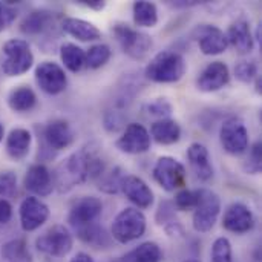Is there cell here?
Wrapping results in <instances>:
<instances>
[{
  "mask_svg": "<svg viewBox=\"0 0 262 262\" xmlns=\"http://www.w3.org/2000/svg\"><path fill=\"white\" fill-rule=\"evenodd\" d=\"M104 172L106 166L98 147H94L92 144L84 146L57 166L52 175L54 187L60 193H66L78 184L100 178Z\"/></svg>",
  "mask_w": 262,
  "mask_h": 262,
  "instance_id": "obj_1",
  "label": "cell"
},
{
  "mask_svg": "<svg viewBox=\"0 0 262 262\" xmlns=\"http://www.w3.org/2000/svg\"><path fill=\"white\" fill-rule=\"evenodd\" d=\"M187 71L184 57L175 51H161L158 52L146 66L144 75L154 83H177L180 81Z\"/></svg>",
  "mask_w": 262,
  "mask_h": 262,
  "instance_id": "obj_2",
  "label": "cell"
},
{
  "mask_svg": "<svg viewBox=\"0 0 262 262\" xmlns=\"http://www.w3.org/2000/svg\"><path fill=\"white\" fill-rule=\"evenodd\" d=\"M147 220L137 207L123 209L112 221L111 236L120 244H129L140 239L146 233Z\"/></svg>",
  "mask_w": 262,
  "mask_h": 262,
  "instance_id": "obj_3",
  "label": "cell"
},
{
  "mask_svg": "<svg viewBox=\"0 0 262 262\" xmlns=\"http://www.w3.org/2000/svg\"><path fill=\"white\" fill-rule=\"evenodd\" d=\"M3 63L2 69L6 77H20L26 74L34 64V54L31 46L23 38H11L3 48Z\"/></svg>",
  "mask_w": 262,
  "mask_h": 262,
  "instance_id": "obj_4",
  "label": "cell"
},
{
  "mask_svg": "<svg viewBox=\"0 0 262 262\" xmlns=\"http://www.w3.org/2000/svg\"><path fill=\"white\" fill-rule=\"evenodd\" d=\"M112 32L121 48V51L134 58V60H144L150 52L154 41L152 37L137 28H132L126 23H117L112 28Z\"/></svg>",
  "mask_w": 262,
  "mask_h": 262,
  "instance_id": "obj_5",
  "label": "cell"
},
{
  "mask_svg": "<svg viewBox=\"0 0 262 262\" xmlns=\"http://www.w3.org/2000/svg\"><path fill=\"white\" fill-rule=\"evenodd\" d=\"M221 213V198L210 189H198V204L193 209L192 226L198 233L210 232Z\"/></svg>",
  "mask_w": 262,
  "mask_h": 262,
  "instance_id": "obj_6",
  "label": "cell"
},
{
  "mask_svg": "<svg viewBox=\"0 0 262 262\" xmlns=\"http://www.w3.org/2000/svg\"><path fill=\"white\" fill-rule=\"evenodd\" d=\"M154 180L166 192H178L184 189L187 181V170L183 163L173 157H160L152 169Z\"/></svg>",
  "mask_w": 262,
  "mask_h": 262,
  "instance_id": "obj_7",
  "label": "cell"
},
{
  "mask_svg": "<svg viewBox=\"0 0 262 262\" xmlns=\"http://www.w3.org/2000/svg\"><path fill=\"white\" fill-rule=\"evenodd\" d=\"M35 247L46 256L64 258L74 247V238L68 227L55 224L35 239Z\"/></svg>",
  "mask_w": 262,
  "mask_h": 262,
  "instance_id": "obj_8",
  "label": "cell"
},
{
  "mask_svg": "<svg viewBox=\"0 0 262 262\" xmlns=\"http://www.w3.org/2000/svg\"><path fill=\"white\" fill-rule=\"evenodd\" d=\"M220 143L229 155H243L250 147L246 123L239 117H229L220 129Z\"/></svg>",
  "mask_w": 262,
  "mask_h": 262,
  "instance_id": "obj_9",
  "label": "cell"
},
{
  "mask_svg": "<svg viewBox=\"0 0 262 262\" xmlns=\"http://www.w3.org/2000/svg\"><path fill=\"white\" fill-rule=\"evenodd\" d=\"M41 144H43V152H58L63 149H68L74 144L75 141V132L71 127V124L66 120L55 118L51 120L43 129H41Z\"/></svg>",
  "mask_w": 262,
  "mask_h": 262,
  "instance_id": "obj_10",
  "label": "cell"
},
{
  "mask_svg": "<svg viewBox=\"0 0 262 262\" xmlns=\"http://www.w3.org/2000/svg\"><path fill=\"white\" fill-rule=\"evenodd\" d=\"M34 75L38 88L48 95H58L68 86L66 72L55 61H41L35 68Z\"/></svg>",
  "mask_w": 262,
  "mask_h": 262,
  "instance_id": "obj_11",
  "label": "cell"
},
{
  "mask_svg": "<svg viewBox=\"0 0 262 262\" xmlns=\"http://www.w3.org/2000/svg\"><path fill=\"white\" fill-rule=\"evenodd\" d=\"M152 138L149 130L140 123H130L115 141V147L126 155H141L150 149Z\"/></svg>",
  "mask_w": 262,
  "mask_h": 262,
  "instance_id": "obj_12",
  "label": "cell"
},
{
  "mask_svg": "<svg viewBox=\"0 0 262 262\" xmlns=\"http://www.w3.org/2000/svg\"><path fill=\"white\" fill-rule=\"evenodd\" d=\"M103 213V203L97 196H81L77 200L68 213L69 226L77 230L80 227L97 223Z\"/></svg>",
  "mask_w": 262,
  "mask_h": 262,
  "instance_id": "obj_13",
  "label": "cell"
},
{
  "mask_svg": "<svg viewBox=\"0 0 262 262\" xmlns=\"http://www.w3.org/2000/svg\"><path fill=\"white\" fill-rule=\"evenodd\" d=\"M193 40H196L200 51L204 55H220L226 52L229 43L226 32L215 25H198L192 32Z\"/></svg>",
  "mask_w": 262,
  "mask_h": 262,
  "instance_id": "obj_14",
  "label": "cell"
},
{
  "mask_svg": "<svg viewBox=\"0 0 262 262\" xmlns=\"http://www.w3.org/2000/svg\"><path fill=\"white\" fill-rule=\"evenodd\" d=\"M49 207L37 196H26L18 207L20 226L25 232H34L40 229L49 220Z\"/></svg>",
  "mask_w": 262,
  "mask_h": 262,
  "instance_id": "obj_15",
  "label": "cell"
},
{
  "mask_svg": "<svg viewBox=\"0 0 262 262\" xmlns=\"http://www.w3.org/2000/svg\"><path fill=\"white\" fill-rule=\"evenodd\" d=\"M255 227V215L252 209L244 203H232L223 216V229L235 233V235H244L250 232Z\"/></svg>",
  "mask_w": 262,
  "mask_h": 262,
  "instance_id": "obj_16",
  "label": "cell"
},
{
  "mask_svg": "<svg viewBox=\"0 0 262 262\" xmlns=\"http://www.w3.org/2000/svg\"><path fill=\"white\" fill-rule=\"evenodd\" d=\"M230 81V71L224 61H212L209 63L196 78V89L206 94L218 92Z\"/></svg>",
  "mask_w": 262,
  "mask_h": 262,
  "instance_id": "obj_17",
  "label": "cell"
},
{
  "mask_svg": "<svg viewBox=\"0 0 262 262\" xmlns=\"http://www.w3.org/2000/svg\"><path fill=\"white\" fill-rule=\"evenodd\" d=\"M23 186L28 192L32 193V196L37 198H45L49 196L54 190V180L51 170L41 164H32L28 167L25 178H23Z\"/></svg>",
  "mask_w": 262,
  "mask_h": 262,
  "instance_id": "obj_18",
  "label": "cell"
},
{
  "mask_svg": "<svg viewBox=\"0 0 262 262\" xmlns=\"http://www.w3.org/2000/svg\"><path fill=\"white\" fill-rule=\"evenodd\" d=\"M120 192H123L137 209H149L154 204L152 189L143 178L137 175H124Z\"/></svg>",
  "mask_w": 262,
  "mask_h": 262,
  "instance_id": "obj_19",
  "label": "cell"
},
{
  "mask_svg": "<svg viewBox=\"0 0 262 262\" xmlns=\"http://www.w3.org/2000/svg\"><path fill=\"white\" fill-rule=\"evenodd\" d=\"M227 43L239 54H250L255 48V38L250 28V21L244 17L236 18L230 23L227 32Z\"/></svg>",
  "mask_w": 262,
  "mask_h": 262,
  "instance_id": "obj_20",
  "label": "cell"
},
{
  "mask_svg": "<svg viewBox=\"0 0 262 262\" xmlns=\"http://www.w3.org/2000/svg\"><path fill=\"white\" fill-rule=\"evenodd\" d=\"M187 160H189L190 169L193 170L195 177L200 181L207 183V181H210L213 178L215 170H213L210 152L204 144L192 143L189 146V149H187Z\"/></svg>",
  "mask_w": 262,
  "mask_h": 262,
  "instance_id": "obj_21",
  "label": "cell"
},
{
  "mask_svg": "<svg viewBox=\"0 0 262 262\" xmlns=\"http://www.w3.org/2000/svg\"><path fill=\"white\" fill-rule=\"evenodd\" d=\"M32 144V135L28 129L15 127L6 137V154L14 161H21L28 157Z\"/></svg>",
  "mask_w": 262,
  "mask_h": 262,
  "instance_id": "obj_22",
  "label": "cell"
},
{
  "mask_svg": "<svg viewBox=\"0 0 262 262\" xmlns=\"http://www.w3.org/2000/svg\"><path fill=\"white\" fill-rule=\"evenodd\" d=\"M61 29L80 41H95L101 37V31L92 21L77 17H64L61 20Z\"/></svg>",
  "mask_w": 262,
  "mask_h": 262,
  "instance_id": "obj_23",
  "label": "cell"
},
{
  "mask_svg": "<svg viewBox=\"0 0 262 262\" xmlns=\"http://www.w3.org/2000/svg\"><path fill=\"white\" fill-rule=\"evenodd\" d=\"M181 134L183 130L180 123L172 118L157 120L155 123H152L149 130L150 138L161 146H172L178 143L181 140Z\"/></svg>",
  "mask_w": 262,
  "mask_h": 262,
  "instance_id": "obj_24",
  "label": "cell"
},
{
  "mask_svg": "<svg viewBox=\"0 0 262 262\" xmlns=\"http://www.w3.org/2000/svg\"><path fill=\"white\" fill-rule=\"evenodd\" d=\"M54 25V14L46 9H37L28 14L20 23V29L29 35H38L51 29Z\"/></svg>",
  "mask_w": 262,
  "mask_h": 262,
  "instance_id": "obj_25",
  "label": "cell"
},
{
  "mask_svg": "<svg viewBox=\"0 0 262 262\" xmlns=\"http://www.w3.org/2000/svg\"><path fill=\"white\" fill-rule=\"evenodd\" d=\"M8 106L17 114H25L37 106V95L29 86H17L8 94Z\"/></svg>",
  "mask_w": 262,
  "mask_h": 262,
  "instance_id": "obj_26",
  "label": "cell"
},
{
  "mask_svg": "<svg viewBox=\"0 0 262 262\" xmlns=\"http://www.w3.org/2000/svg\"><path fill=\"white\" fill-rule=\"evenodd\" d=\"M74 232H75L77 238L81 243H84V244H88V246H91L94 249H106L111 244L109 235L106 233L104 227H101L98 224V221L92 223L89 226L80 227V229H77Z\"/></svg>",
  "mask_w": 262,
  "mask_h": 262,
  "instance_id": "obj_27",
  "label": "cell"
},
{
  "mask_svg": "<svg viewBox=\"0 0 262 262\" xmlns=\"http://www.w3.org/2000/svg\"><path fill=\"white\" fill-rule=\"evenodd\" d=\"M134 23L140 28H155L158 23V8L154 2L138 0L132 5Z\"/></svg>",
  "mask_w": 262,
  "mask_h": 262,
  "instance_id": "obj_28",
  "label": "cell"
},
{
  "mask_svg": "<svg viewBox=\"0 0 262 262\" xmlns=\"http://www.w3.org/2000/svg\"><path fill=\"white\" fill-rule=\"evenodd\" d=\"M161 247L154 241H146L134 250H130L129 253H126L118 262H161Z\"/></svg>",
  "mask_w": 262,
  "mask_h": 262,
  "instance_id": "obj_29",
  "label": "cell"
},
{
  "mask_svg": "<svg viewBox=\"0 0 262 262\" xmlns=\"http://www.w3.org/2000/svg\"><path fill=\"white\" fill-rule=\"evenodd\" d=\"M60 58L64 68L74 74L80 72L86 66V52L75 43H63L60 46Z\"/></svg>",
  "mask_w": 262,
  "mask_h": 262,
  "instance_id": "obj_30",
  "label": "cell"
},
{
  "mask_svg": "<svg viewBox=\"0 0 262 262\" xmlns=\"http://www.w3.org/2000/svg\"><path fill=\"white\" fill-rule=\"evenodd\" d=\"M0 255L3 262H34L32 253L28 249V243L21 238L5 243Z\"/></svg>",
  "mask_w": 262,
  "mask_h": 262,
  "instance_id": "obj_31",
  "label": "cell"
},
{
  "mask_svg": "<svg viewBox=\"0 0 262 262\" xmlns=\"http://www.w3.org/2000/svg\"><path fill=\"white\" fill-rule=\"evenodd\" d=\"M124 170L121 167H114L111 169L109 172H104L101 177H100V181H98V190H101L103 193H107V195H115L120 192L121 189V181L124 178Z\"/></svg>",
  "mask_w": 262,
  "mask_h": 262,
  "instance_id": "obj_32",
  "label": "cell"
},
{
  "mask_svg": "<svg viewBox=\"0 0 262 262\" xmlns=\"http://www.w3.org/2000/svg\"><path fill=\"white\" fill-rule=\"evenodd\" d=\"M112 51L106 43L94 45L86 52V66L89 69H100L111 60Z\"/></svg>",
  "mask_w": 262,
  "mask_h": 262,
  "instance_id": "obj_33",
  "label": "cell"
},
{
  "mask_svg": "<svg viewBox=\"0 0 262 262\" xmlns=\"http://www.w3.org/2000/svg\"><path fill=\"white\" fill-rule=\"evenodd\" d=\"M143 112H146L149 117H155L158 120L170 118L173 112V106L167 98H154L143 106Z\"/></svg>",
  "mask_w": 262,
  "mask_h": 262,
  "instance_id": "obj_34",
  "label": "cell"
},
{
  "mask_svg": "<svg viewBox=\"0 0 262 262\" xmlns=\"http://www.w3.org/2000/svg\"><path fill=\"white\" fill-rule=\"evenodd\" d=\"M210 262H233V249L229 238L221 236L215 239L210 250Z\"/></svg>",
  "mask_w": 262,
  "mask_h": 262,
  "instance_id": "obj_35",
  "label": "cell"
},
{
  "mask_svg": "<svg viewBox=\"0 0 262 262\" xmlns=\"http://www.w3.org/2000/svg\"><path fill=\"white\" fill-rule=\"evenodd\" d=\"M243 169L249 175H258L262 169V144L261 141L253 143L249 147V155L243 164Z\"/></svg>",
  "mask_w": 262,
  "mask_h": 262,
  "instance_id": "obj_36",
  "label": "cell"
},
{
  "mask_svg": "<svg viewBox=\"0 0 262 262\" xmlns=\"http://www.w3.org/2000/svg\"><path fill=\"white\" fill-rule=\"evenodd\" d=\"M259 75L258 71V64L255 60H239L235 64V77L236 80H239L241 83H252L255 81V78Z\"/></svg>",
  "mask_w": 262,
  "mask_h": 262,
  "instance_id": "obj_37",
  "label": "cell"
},
{
  "mask_svg": "<svg viewBox=\"0 0 262 262\" xmlns=\"http://www.w3.org/2000/svg\"><path fill=\"white\" fill-rule=\"evenodd\" d=\"M196 204H198V189L196 190L181 189L177 192L175 200H173V207L183 212L193 210Z\"/></svg>",
  "mask_w": 262,
  "mask_h": 262,
  "instance_id": "obj_38",
  "label": "cell"
},
{
  "mask_svg": "<svg viewBox=\"0 0 262 262\" xmlns=\"http://www.w3.org/2000/svg\"><path fill=\"white\" fill-rule=\"evenodd\" d=\"M17 192V175L11 170L0 172V198H11Z\"/></svg>",
  "mask_w": 262,
  "mask_h": 262,
  "instance_id": "obj_39",
  "label": "cell"
},
{
  "mask_svg": "<svg viewBox=\"0 0 262 262\" xmlns=\"http://www.w3.org/2000/svg\"><path fill=\"white\" fill-rule=\"evenodd\" d=\"M17 18V11L12 9V8H8V6H2L0 9V32L8 29L14 20Z\"/></svg>",
  "mask_w": 262,
  "mask_h": 262,
  "instance_id": "obj_40",
  "label": "cell"
},
{
  "mask_svg": "<svg viewBox=\"0 0 262 262\" xmlns=\"http://www.w3.org/2000/svg\"><path fill=\"white\" fill-rule=\"evenodd\" d=\"M12 220V206L8 200L0 198V224H8Z\"/></svg>",
  "mask_w": 262,
  "mask_h": 262,
  "instance_id": "obj_41",
  "label": "cell"
},
{
  "mask_svg": "<svg viewBox=\"0 0 262 262\" xmlns=\"http://www.w3.org/2000/svg\"><path fill=\"white\" fill-rule=\"evenodd\" d=\"M75 3L80 5V6L94 9V11H101V9L106 8V2H103V0H78Z\"/></svg>",
  "mask_w": 262,
  "mask_h": 262,
  "instance_id": "obj_42",
  "label": "cell"
},
{
  "mask_svg": "<svg viewBox=\"0 0 262 262\" xmlns=\"http://www.w3.org/2000/svg\"><path fill=\"white\" fill-rule=\"evenodd\" d=\"M69 262H95L92 259V256L91 255H88V253H83V252H80V253H77L72 259Z\"/></svg>",
  "mask_w": 262,
  "mask_h": 262,
  "instance_id": "obj_43",
  "label": "cell"
},
{
  "mask_svg": "<svg viewBox=\"0 0 262 262\" xmlns=\"http://www.w3.org/2000/svg\"><path fill=\"white\" fill-rule=\"evenodd\" d=\"M3 137H5V127H3V124L0 123V143H2V140H3Z\"/></svg>",
  "mask_w": 262,
  "mask_h": 262,
  "instance_id": "obj_44",
  "label": "cell"
},
{
  "mask_svg": "<svg viewBox=\"0 0 262 262\" xmlns=\"http://www.w3.org/2000/svg\"><path fill=\"white\" fill-rule=\"evenodd\" d=\"M183 262H201L200 259H186V261H183Z\"/></svg>",
  "mask_w": 262,
  "mask_h": 262,
  "instance_id": "obj_45",
  "label": "cell"
},
{
  "mask_svg": "<svg viewBox=\"0 0 262 262\" xmlns=\"http://www.w3.org/2000/svg\"><path fill=\"white\" fill-rule=\"evenodd\" d=\"M2 6H3V5H2V3H0V9H2Z\"/></svg>",
  "mask_w": 262,
  "mask_h": 262,
  "instance_id": "obj_46",
  "label": "cell"
}]
</instances>
